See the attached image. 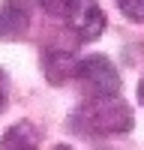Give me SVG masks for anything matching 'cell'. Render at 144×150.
Returning a JSON list of instances; mask_svg holds the SVG:
<instances>
[{
	"mask_svg": "<svg viewBox=\"0 0 144 150\" xmlns=\"http://www.w3.org/2000/svg\"><path fill=\"white\" fill-rule=\"evenodd\" d=\"M72 132L96 138V135H126L135 126V114L120 96H87L69 114Z\"/></svg>",
	"mask_w": 144,
	"mask_h": 150,
	"instance_id": "cell-1",
	"label": "cell"
},
{
	"mask_svg": "<svg viewBox=\"0 0 144 150\" xmlns=\"http://www.w3.org/2000/svg\"><path fill=\"white\" fill-rule=\"evenodd\" d=\"M72 81H78L84 96H117L120 93V72L105 54L81 57Z\"/></svg>",
	"mask_w": 144,
	"mask_h": 150,
	"instance_id": "cell-2",
	"label": "cell"
},
{
	"mask_svg": "<svg viewBox=\"0 0 144 150\" xmlns=\"http://www.w3.org/2000/svg\"><path fill=\"white\" fill-rule=\"evenodd\" d=\"M105 24H108V18H105V12H102V6L96 3V0H78L75 9L66 15V27H69V33L75 36L78 42L99 39Z\"/></svg>",
	"mask_w": 144,
	"mask_h": 150,
	"instance_id": "cell-3",
	"label": "cell"
},
{
	"mask_svg": "<svg viewBox=\"0 0 144 150\" xmlns=\"http://www.w3.org/2000/svg\"><path fill=\"white\" fill-rule=\"evenodd\" d=\"M30 27V0H0V42L21 39Z\"/></svg>",
	"mask_w": 144,
	"mask_h": 150,
	"instance_id": "cell-4",
	"label": "cell"
},
{
	"mask_svg": "<svg viewBox=\"0 0 144 150\" xmlns=\"http://www.w3.org/2000/svg\"><path fill=\"white\" fill-rule=\"evenodd\" d=\"M42 135L36 129V123L30 120H18L0 135V150H39Z\"/></svg>",
	"mask_w": 144,
	"mask_h": 150,
	"instance_id": "cell-5",
	"label": "cell"
},
{
	"mask_svg": "<svg viewBox=\"0 0 144 150\" xmlns=\"http://www.w3.org/2000/svg\"><path fill=\"white\" fill-rule=\"evenodd\" d=\"M81 57H72L69 51H45L42 57V69H45V78L51 84H66L75 78V66H78Z\"/></svg>",
	"mask_w": 144,
	"mask_h": 150,
	"instance_id": "cell-6",
	"label": "cell"
},
{
	"mask_svg": "<svg viewBox=\"0 0 144 150\" xmlns=\"http://www.w3.org/2000/svg\"><path fill=\"white\" fill-rule=\"evenodd\" d=\"M36 3H39V9L45 12V15L66 21V15H69L72 9H75V3H78V0H36Z\"/></svg>",
	"mask_w": 144,
	"mask_h": 150,
	"instance_id": "cell-7",
	"label": "cell"
},
{
	"mask_svg": "<svg viewBox=\"0 0 144 150\" xmlns=\"http://www.w3.org/2000/svg\"><path fill=\"white\" fill-rule=\"evenodd\" d=\"M117 6L132 24H144V0H117Z\"/></svg>",
	"mask_w": 144,
	"mask_h": 150,
	"instance_id": "cell-8",
	"label": "cell"
},
{
	"mask_svg": "<svg viewBox=\"0 0 144 150\" xmlns=\"http://www.w3.org/2000/svg\"><path fill=\"white\" fill-rule=\"evenodd\" d=\"M6 105H9V78L0 69V111H6Z\"/></svg>",
	"mask_w": 144,
	"mask_h": 150,
	"instance_id": "cell-9",
	"label": "cell"
},
{
	"mask_svg": "<svg viewBox=\"0 0 144 150\" xmlns=\"http://www.w3.org/2000/svg\"><path fill=\"white\" fill-rule=\"evenodd\" d=\"M138 102H141V105H144V78H141V81H138Z\"/></svg>",
	"mask_w": 144,
	"mask_h": 150,
	"instance_id": "cell-10",
	"label": "cell"
},
{
	"mask_svg": "<svg viewBox=\"0 0 144 150\" xmlns=\"http://www.w3.org/2000/svg\"><path fill=\"white\" fill-rule=\"evenodd\" d=\"M51 150H75V147H69V144H54Z\"/></svg>",
	"mask_w": 144,
	"mask_h": 150,
	"instance_id": "cell-11",
	"label": "cell"
}]
</instances>
